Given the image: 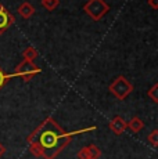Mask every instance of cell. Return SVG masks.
Returning a JSON list of instances; mask_svg holds the SVG:
<instances>
[{"mask_svg": "<svg viewBox=\"0 0 158 159\" xmlns=\"http://www.w3.org/2000/svg\"><path fill=\"white\" fill-rule=\"evenodd\" d=\"M92 130H96V126L68 133L53 118L49 116L26 137V143H28L29 151L33 157L43 159H56L63 152V149L71 143L72 137L79 133L82 134L85 131Z\"/></svg>", "mask_w": 158, "mask_h": 159, "instance_id": "6da1fadb", "label": "cell"}, {"mask_svg": "<svg viewBox=\"0 0 158 159\" xmlns=\"http://www.w3.org/2000/svg\"><path fill=\"white\" fill-rule=\"evenodd\" d=\"M83 11L93 21H100L110 11V6L104 0H87L83 6Z\"/></svg>", "mask_w": 158, "mask_h": 159, "instance_id": "7a4b0ae2", "label": "cell"}, {"mask_svg": "<svg viewBox=\"0 0 158 159\" xmlns=\"http://www.w3.org/2000/svg\"><path fill=\"white\" fill-rule=\"evenodd\" d=\"M110 93L117 100H125L128 96L133 91V86L125 76H118L108 87Z\"/></svg>", "mask_w": 158, "mask_h": 159, "instance_id": "3957f363", "label": "cell"}, {"mask_svg": "<svg viewBox=\"0 0 158 159\" xmlns=\"http://www.w3.org/2000/svg\"><path fill=\"white\" fill-rule=\"evenodd\" d=\"M42 69L40 66H38L33 61H26L22 60L20 64L17 65L16 71H14V76H18L21 78L24 82H29L35 78L38 73H40Z\"/></svg>", "mask_w": 158, "mask_h": 159, "instance_id": "277c9868", "label": "cell"}, {"mask_svg": "<svg viewBox=\"0 0 158 159\" xmlns=\"http://www.w3.org/2000/svg\"><path fill=\"white\" fill-rule=\"evenodd\" d=\"M14 21H16L14 15L0 3V35H3L6 30L10 28L14 24Z\"/></svg>", "mask_w": 158, "mask_h": 159, "instance_id": "5b68a950", "label": "cell"}, {"mask_svg": "<svg viewBox=\"0 0 158 159\" xmlns=\"http://www.w3.org/2000/svg\"><path fill=\"white\" fill-rule=\"evenodd\" d=\"M108 127H110V130L115 134V136H121V134L125 133V130L128 129L125 119H123L122 116H119V115L114 116V118L111 119L110 123H108Z\"/></svg>", "mask_w": 158, "mask_h": 159, "instance_id": "8992f818", "label": "cell"}, {"mask_svg": "<svg viewBox=\"0 0 158 159\" xmlns=\"http://www.w3.org/2000/svg\"><path fill=\"white\" fill-rule=\"evenodd\" d=\"M17 11L24 20H29V18L35 14V7H33L29 2H24L20 4V7L17 8Z\"/></svg>", "mask_w": 158, "mask_h": 159, "instance_id": "52a82bcc", "label": "cell"}, {"mask_svg": "<svg viewBox=\"0 0 158 159\" xmlns=\"http://www.w3.org/2000/svg\"><path fill=\"white\" fill-rule=\"evenodd\" d=\"M126 127H129L130 131L132 133H140L143 130V127H144V123H143V120L139 116H135V118H132L129 122L126 123Z\"/></svg>", "mask_w": 158, "mask_h": 159, "instance_id": "ba28073f", "label": "cell"}, {"mask_svg": "<svg viewBox=\"0 0 158 159\" xmlns=\"http://www.w3.org/2000/svg\"><path fill=\"white\" fill-rule=\"evenodd\" d=\"M38 56H39L38 50H36L35 47H32V46H28L22 53V58L26 61H35L36 58H38Z\"/></svg>", "mask_w": 158, "mask_h": 159, "instance_id": "9c48e42d", "label": "cell"}, {"mask_svg": "<svg viewBox=\"0 0 158 159\" xmlns=\"http://www.w3.org/2000/svg\"><path fill=\"white\" fill-rule=\"evenodd\" d=\"M87 148V154H89V159H99L100 155H101V151H100V148L95 144H90L86 147Z\"/></svg>", "mask_w": 158, "mask_h": 159, "instance_id": "30bf717a", "label": "cell"}, {"mask_svg": "<svg viewBox=\"0 0 158 159\" xmlns=\"http://www.w3.org/2000/svg\"><path fill=\"white\" fill-rule=\"evenodd\" d=\"M60 4V0H42V6L47 11H54Z\"/></svg>", "mask_w": 158, "mask_h": 159, "instance_id": "8fae6325", "label": "cell"}, {"mask_svg": "<svg viewBox=\"0 0 158 159\" xmlns=\"http://www.w3.org/2000/svg\"><path fill=\"white\" fill-rule=\"evenodd\" d=\"M11 78H14V73H6L2 68H0V90L4 87V84L7 83Z\"/></svg>", "mask_w": 158, "mask_h": 159, "instance_id": "7c38bea8", "label": "cell"}, {"mask_svg": "<svg viewBox=\"0 0 158 159\" xmlns=\"http://www.w3.org/2000/svg\"><path fill=\"white\" fill-rule=\"evenodd\" d=\"M147 96L150 97L151 100H153V102L158 104V84L157 83L151 86V89L147 91Z\"/></svg>", "mask_w": 158, "mask_h": 159, "instance_id": "4fadbf2b", "label": "cell"}, {"mask_svg": "<svg viewBox=\"0 0 158 159\" xmlns=\"http://www.w3.org/2000/svg\"><path fill=\"white\" fill-rule=\"evenodd\" d=\"M147 140H148V143L154 147V148H157V147H158V130L156 129V130L151 131V133L148 134Z\"/></svg>", "mask_w": 158, "mask_h": 159, "instance_id": "5bb4252c", "label": "cell"}, {"mask_svg": "<svg viewBox=\"0 0 158 159\" xmlns=\"http://www.w3.org/2000/svg\"><path fill=\"white\" fill-rule=\"evenodd\" d=\"M77 157H78V159H89V154H87V148H86V147H83V148L79 149Z\"/></svg>", "mask_w": 158, "mask_h": 159, "instance_id": "9a60e30c", "label": "cell"}, {"mask_svg": "<svg viewBox=\"0 0 158 159\" xmlns=\"http://www.w3.org/2000/svg\"><path fill=\"white\" fill-rule=\"evenodd\" d=\"M148 6H150L151 8H154V10H157L158 8V0H148Z\"/></svg>", "mask_w": 158, "mask_h": 159, "instance_id": "2e32d148", "label": "cell"}, {"mask_svg": "<svg viewBox=\"0 0 158 159\" xmlns=\"http://www.w3.org/2000/svg\"><path fill=\"white\" fill-rule=\"evenodd\" d=\"M6 154V147L0 143V158H3V155Z\"/></svg>", "mask_w": 158, "mask_h": 159, "instance_id": "e0dca14e", "label": "cell"}]
</instances>
